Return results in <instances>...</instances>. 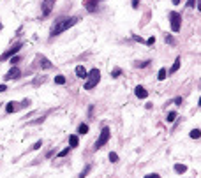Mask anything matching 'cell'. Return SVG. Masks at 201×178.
I'll return each mask as SVG.
<instances>
[{"instance_id":"obj_10","label":"cell","mask_w":201,"mask_h":178,"mask_svg":"<svg viewBox=\"0 0 201 178\" xmlns=\"http://www.w3.org/2000/svg\"><path fill=\"white\" fill-rule=\"evenodd\" d=\"M87 74H88V71H87L83 65H78V67H76V76H78V78L85 79V78H87Z\"/></svg>"},{"instance_id":"obj_16","label":"cell","mask_w":201,"mask_h":178,"mask_svg":"<svg viewBox=\"0 0 201 178\" xmlns=\"http://www.w3.org/2000/svg\"><path fill=\"white\" fill-rule=\"evenodd\" d=\"M78 132H79V134H87V132H88V125H87V124H81L79 129H78Z\"/></svg>"},{"instance_id":"obj_33","label":"cell","mask_w":201,"mask_h":178,"mask_svg":"<svg viewBox=\"0 0 201 178\" xmlns=\"http://www.w3.org/2000/svg\"><path fill=\"white\" fill-rule=\"evenodd\" d=\"M173 4H175V5H178V4H180V0H173Z\"/></svg>"},{"instance_id":"obj_28","label":"cell","mask_w":201,"mask_h":178,"mask_svg":"<svg viewBox=\"0 0 201 178\" xmlns=\"http://www.w3.org/2000/svg\"><path fill=\"white\" fill-rule=\"evenodd\" d=\"M154 42H155V37H150V39H148V41H147V44H148V46H152V44H154Z\"/></svg>"},{"instance_id":"obj_25","label":"cell","mask_w":201,"mask_h":178,"mask_svg":"<svg viewBox=\"0 0 201 178\" xmlns=\"http://www.w3.org/2000/svg\"><path fill=\"white\" fill-rule=\"evenodd\" d=\"M41 147H42V141H37V143H35V145L32 147V150H39Z\"/></svg>"},{"instance_id":"obj_26","label":"cell","mask_w":201,"mask_h":178,"mask_svg":"<svg viewBox=\"0 0 201 178\" xmlns=\"http://www.w3.org/2000/svg\"><path fill=\"white\" fill-rule=\"evenodd\" d=\"M18 62H19V56H11V64H14V65H16Z\"/></svg>"},{"instance_id":"obj_24","label":"cell","mask_w":201,"mask_h":178,"mask_svg":"<svg viewBox=\"0 0 201 178\" xmlns=\"http://www.w3.org/2000/svg\"><path fill=\"white\" fill-rule=\"evenodd\" d=\"M120 76V69H115L113 72H111V78H118Z\"/></svg>"},{"instance_id":"obj_27","label":"cell","mask_w":201,"mask_h":178,"mask_svg":"<svg viewBox=\"0 0 201 178\" xmlns=\"http://www.w3.org/2000/svg\"><path fill=\"white\" fill-rule=\"evenodd\" d=\"M166 42H170V44H173L175 41H173V37H171V35H166Z\"/></svg>"},{"instance_id":"obj_31","label":"cell","mask_w":201,"mask_h":178,"mask_svg":"<svg viewBox=\"0 0 201 178\" xmlns=\"http://www.w3.org/2000/svg\"><path fill=\"white\" fill-rule=\"evenodd\" d=\"M5 90H7V86H5V85H0V94H2V92H5Z\"/></svg>"},{"instance_id":"obj_5","label":"cell","mask_w":201,"mask_h":178,"mask_svg":"<svg viewBox=\"0 0 201 178\" xmlns=\"http://www.w3.org/2000/svg\"><path fill=\"white\" fill-rule=\"evenodd\" d=\"M21 48H23V42H18V44H14V46H12L11 49H7V51H5V53H4V55L0 56V60H5V58H11V56H12V55H16V53H18V51L21 49Z\"/></svg>"},{"instance_id":"obj_23","label":"cell","mask_w":201,"mask_h":178,"mask_svg":"<svg viewBox=\"0 0 201 178\" xmlns=\"http://www.w3.org/2000/svg\"><path fill=\"white\" fill-rule=\"evenodd\" d=\"M88 171H90V166H87V168H85V169L81 171V175H79V178H85V177H87V173H88Z\"/></svg>"},{"instance_id":"obj_29","label":"cell","mask_w":201,"mask_h":178,"mask_svg":"<svg viewBox=\"0 0 201 178\" xmlns=\"http://www.w3.org/2000/svg\"><path fill=\"white\" fill-rule=\"evenodd\" d=\"M194 2H196V0H189V2H187V7H194Z\"/></svg>"},{"instance_id":"obj_32","label":"cell","mask_w":201,"mask_h":178,"mask_svg":"<svg viewBox=\"0 0 201 178\" xmlns=\"http://www.w3.org/2000/svg\"><path fill=\"white\" fill-rule=\"evenodd\" d=\"M132 7H138V0H132Z\"/></svg>"},{"instance_id":"obj_21","label":"cell","mask_w":201,"mask_h":178,"mask_svg":"<svg viewBox=\"0 0 201 178\" xmlns=\"http://www.w3.org/2000/svg\"><path fill=\"white\" fill-rule=\"evenodd\" d=\"M109 161H111V162H117V161H118V155H117L115 152H111V154H109Z\"/></svg>"},{"instance_id":"obj_18","label":"cell","mask_w":201,"mask_h":178,"mask_svg":"<svg viewBox=\"0 0 201 178\" xmlns=\"http://www.w3.org/2000/svg\"><path fill=\"white\" fill-rule=\"evenodd\" d=\"M175 118H177V113H175V111H171V113H168V118H166V120L171 124V122H175Z\"/></svg>"},{"instance_id":"obj_6","label":"cell","mask_w":201,"mask_h":178,"mask_svg":"<svg viewBox=\"0 0 201 178\" xmlns=\"http://www.w3.org/2000/svg\"><path fill=\"white\" fill-rule=\"evenodd\" d=\"M19 74H21V71H19L18 67H12V69H11V71L4 76V78H5V81H9V79H18V78H19Z\"/></svg>"},{"instance_id":"obj_19","label":"cell","mask_w":201,"mask_h":178,"mask_svg":"<svg viewBox=\"0 0 201 178\" xmlns=\"http://www.w3.org/2000/svg\"><path fill=\"white\" fill-rule=\"evenodd\" d=\"M157 78H159L161 81H164V79H166V69H161V71H159V76H157Z\"/></svg>"},{"instance_id":"obj_8","label":"cell","mask_w":201,"mask_h":178,"mask_svg":"<svg viewBox=\"0 0 201 178\" xmlns=\"http://www.w3.org/2000/svg\"><path fill=\"white\" fill-rule=\"evenodd\" d=\"M53 9V0H44V5H42V16H48Z\"/></svg>"},{"instance_id":"obj_20","label":"cell","mask_w":201,"mask_h":178,"mask_svg":"<svg viewBox=\"0 0 201 178\" xmlns=\"http://www.w3.org/2000/svg\"><path fill=\"white\" fill-rule=\"evenodd\" d=\"M5 109H7V113H12V111H16V106H14V102H9Z\"/></svg>"},{"instance_id":"obj_1","label":"cell","mask_w":201,"mask_h":178,"mask_svg":"<svg viewBox=\"0 0 201 178\" xmlns=\"http://www.w3.org/2000/svg\"><path fill=\"white\" fill-rule=\"evenodd\" d=\"M76 23H78V18H76V16H72V18L62 16V18L55 19V23H53V26H51V35H58V34L69 30V28H71L72 25H76Z\"/></svg>"},{"instance_id":"obj_17","label":"cell","mask_w":201,"mask_h":178,"mask_svg":"<svg viewBox=\"0 0 201 178\" xmlns=\"http://www.w3.org/2000/svg\"><path fill=\"white\" fill-rule=\"evenodd\" d=\"M55 83L57 85H64L65 83V76H55Z\"/></svg>"},{"instance_id":"obj_15","label":"cell","mask_w":201,"mask_h":178,"mask_svg":"<svg viewBox=\"0 0 201 178\" xmlns=\"http://www.w3.org/2000/svg\"><path fill=\"white\" fill-rule=\"evenodd\" d=\"M200 136H201L200 129H192V131H191V138H192V139H200Z\"/></svg>"},{"instance_id":"obj_11","label":"cell","mask_w":201,"mask_h":178,"mask_svg":"<svg viewBox=\"0 0 201 178\" xmlns=\"http://www.w3.org/2000/svg\"><path fill=\"white\" fill-rule=\"evenodd\" d=\"M39 60H41V65L44 67V69H51L53 65H51V62L46 58V56H39Z\"/></svg>"},{"instance_id":"obj_12","label":"cell","mask_w":201,"mask_h":178,"mask_svg":"<svg viewBox=\"0 0 201 178\" xmlns=\"http://www.w3.org/2000/svg\"><path fill=\"white\" fill-rule=\"evenodd\" d=\"M175 171L182 175V173H185V171H187V166H184V164H175Z\"/></svg>"},{"instance_id":"obj_9","label":"cell","mask_w":201,"mask_h":178,"mask_svg":"<svg viewBox=\"0 0 201 178\" xmlns=\"http://www.w3.org/2000/svg\"><path fill=\"white\" fill-rule=\"evenodd\" d=\"M134 92H136V97H139V99H147V95H148V92L143 86H139V85L134 88Z\"/></svg>"},{"instance_id":"obj_30","label":"cell","mask_w":201,"mask_h":178,"mask_svg":"<svg viewBox=\"0 0 201 178\" xmlns=\"http://www.w3.org/2000/svg\"><path fill=\"white\" fill-rule=\"evenodd\" d=\"M145 178H161V177H159V175H155V173H154V175H147V177H145Z\"/></svg>"},{"instance_id":"obj_2","label":"cell","mask_w":201,"mask_h":178,"mask_svg":"<svg viewBox=\"0 0 201 178\" xmlns=\"http://www.w3.org/2000/svg\"><path fill=\"white\" fill-rule=\"evenodd\" d=\"M101 81V72L99 69H92L87 74V83H85V90H92L94 86H97V83Z\"/></svg>"},{"instance_id":"obj_4","label":"cell","mask_w":201,"mask_h":178,"mask_svg":"<svg viewBox=\"0 0 201 178\" xmlns=\"http://www.w3.org/2000/svg\"><path fill=\"white\" fill-rule=\"evenodd\" d=\"M170 18H171V30L173 32H180V26H182V16L178 14V12H171L170 14Z\"/></svg>"},{"instance_id":"obj_13","label":"cell","mask_w":201,"mask_h":178,"mask_svg":"<svg viewBox=\"0 0 201 178\" xmlns=\"http://www.w3.org/2000/svg\"><path fill=\"white\" fill-rule=\"evenodd\" d=\"M178 69H180V58H177V60H175V64L171 65V71H170V72L173 74V72H177Z\"/></svg>"},{"instance_id":"obj_14","label":"cell","mask_w":201,"mask_h":178,"mask_svg":"<svg viewBox=\"0 0 201 178\" xmlns=\"http://www.w3.org/2000/svg\"><path fill=\"white\" fill-rule=\"evenodd\" d=\"M69 143H71V148L78 147V143H79V141H78V136H74V134H72V136L69 138Z\"/></svg>"},{"instance_id":"obj_22","label":"cell","mask_w":201,"mask_h":178,"mask_svg":"<svg viewBox=\"0 0 201 178\" xmlns=\"http://www.w3.org/2000/svg\"><path fill=\"white\" fill-rule=\"evenodd\" d=\"M69 148H71V147H67V148H64V150H62V152L58 154V157H65V155L69 154Z\"/></svg>"},{"instance_id":"obj_7","label":"cell","mask_w":201,"mask_h":178,"mask_svg":"<svg viewBox=\"0 0 201 178\" xmlns=\"http://www.w3.org/2000/svg\"><path fill=\"white\" fill-rule=\"evenodd\" d=\"M83 5H85V9H87L88 12H94V11H97L99 0H85V2H83Z\"/></svg>"},{"instance_id":"obj_3","label":"cell","mask_w":201,"mask_h":178,"mask_svg":"<svg viewBox=\"0 0 201 178\" xmlns=\"http://www.w3.org/2000/svg\"><path fill=\"white\" fill-rule=\"evenodd\" d=\"M108 139H109V129H108V127H104V129L101 131V136H99V139L95 141V150L102 148V147L108 143Z\"/></svg>"},{"instance_id":"obj_34","label":"cell","mask_w":201,"mask_h":178,"mask_svg":"<svg viewBox=\"0 0 201 178\" xmlns=\"http://www.w3.org/2000/svg\"><path fill=\"white\" fill-rule=\"evenodd\" d=\"M0 28H2V23H0Z\"/></svg>"}]
</instances>
